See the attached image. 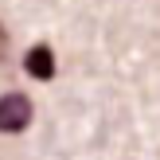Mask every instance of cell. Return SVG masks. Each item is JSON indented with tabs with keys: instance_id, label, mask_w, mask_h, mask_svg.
<instances>
[{
	"instance_id": "cell-1",
	"label": "cell",
	"mask_w": 160,
	"mask_h": 160,
	"mask_svg": "<svg viewBox=\"0 0 160 160\" xmlns=\"http://www.w3.org/2000/svg\"><path fill=\"white\" fill-rule=\"evenodd\" d=\"M31 125V102L23 94H4L0 98V133H23Z\"/></svg>"
},
{
	"instance_id": "cell-2",
	"label": "cell",
	"mask_w": 160,
	"mask_h": 160,
	"mask_svg": "<svg viewBox=\"0 0 160 160\" xmlns=\"http://www.w3.org/2000/svg\"><path fill=\"white\" fill-rule=\"evenodd\" d=\"M23 70H28L31 78H39V82H51L55 78V51L47 43H35L28 55H23Z\"/></svg>"
},
{
	"instance_id": "cell-3",
	"label": "cell",
	"mask_w": 160,
	"mask_h": 160,
	"mask_svg": "<svg viewBox=\"0 0 160 160\" xmlns=\"http://www.w3.org/2000/svg\"><path fill=\"white\" fill-rule=\"evenodd\" d=\"M8 51V35H4V28H0V55Z\"/></svg>"
}]
</instances>
